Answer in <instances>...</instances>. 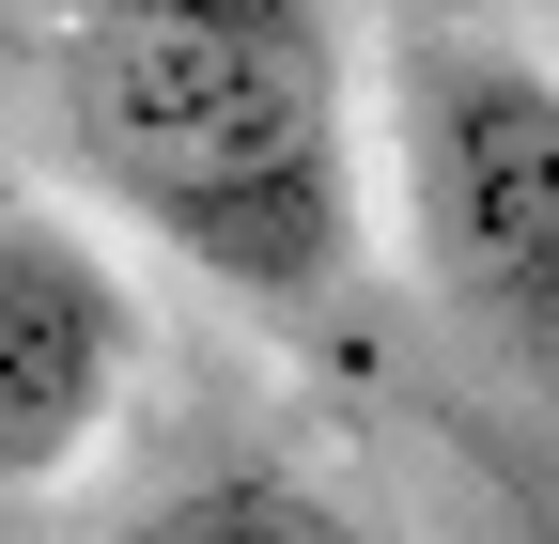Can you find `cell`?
<instances>
[{"instance_id":"6da1fadb","label":"cell","mask_w":559,"mask_h":544,"mask_svg":"<svg viewBox=\"0 0 559 544\" xmlns=\"http://www.w3.org/2000/svg\"><path fill=\"white\" fill-rule=\"evenodd\" d=\"M62 141L94 202L264 327H326L373 249L342 0H79Z\"/></svg>"},{"instance_id":"7a4b0ae2","label":"cell","mask_w":559,"mask_h":544,"mask_svg":"<svg viewBox=\"0 0 559 544\" xmlns=\"http://www.w3.org/2000/svg\"><path fill=\"white\" fill-rule=\"evenodd\" d=\"M358 141L389 156L404 264L436 281V311L513 389H544V358H559V79L481 16H419V32H389Z\"/></svg>"},{"instance_id":"3957f363","label":"cell","mask_w":559,"mask_h":544,"mask_svg":"<svg viewBox=\"0 0 559 544\" xmlns=\"http://www.w3.org/2000/svg\"><path fill=\"white\" fill-rule=\"evenodd\" d=\"M124 374H140L124 264H109L79 218L0 202V513L47 498L62 466L124 421Z\"/></svg>"},{"instance_id":"277c9868","label":"cell","mask_w":559,"mask_h":544,"mask_svg":"<svg viewBox=\"0 0 559 544\" xmlns=\"http://www.w3.org/2000/svg\"><path fill=\"white\" fill-rule=\"evenodd\" d=\"M124 544H373V529L342 513L326 483H296V466H202V483L140 498Z\"/></svg>"}]
</instances>
